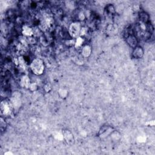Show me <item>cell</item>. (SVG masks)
<instances>
[{
	"label": "cell",
	"instance_id": "cell-2",
	"mask_svg": "<svg viewBox=\"0 0 155 155\" xmlns=\"http://www.w3.org/2000/svg\"><path fill=\"white\" fill-rule=\"evenodd\" d=\"M81 26L80 22L75 21L71 24L69 28V34L71 38H78L81 31Z\"/></svg>",
	"mask_w": 155,
	"mask_h": 155
},
{
	"label": "cell",
	"instance_id": "cell-12",
	"mask_svg": "<svg viewBox=\"0 0 155 155\" xmlns=\"http://www.w3.org/2000/svg\"><path fill=\"white\" fill-rule=\"evenodd\" d=\"M20 84L21 86L23 87L24 88L25 87L26 88H29L31 82L29 78L27 76H23L20 80Z\"/></svg>",
	"mask_w": 155,
	"mask_h": 155
},
{
	"label": "cell",
	"instance_id": "cell-17",
	"mask_svg": "<svg viewBox=\"0 0 155 155\" xmlns=\"http://www.w3.org/2000/svg\"><path fill=\"white\" fill-rule=\"evenodd\" d=\"M29 89H30V90L32 92H35L36 90H37L38 86L37 84H36V83H31V85H30L29 86Z\"/></svg>",
	"mask_w": 155,
	"mask_h": 155
},
{
	"label": "cell",
	"instance_id": "cell-15",
	"mask_svg": "<svg viewBox=\"0 0 155 155\" xmlns=\"http://www.w3.org/2000/svg\"><path fill=\"white\" fill-rule=\"evenodd\" d=\"M59 96L61 97V98H65L67 96L68 92L67 90H65V89H60L59 91Z\"/></svg>",
	"mask_w": 155,
	"mask_h": 155
},
{
	"label": "cell",
	"instance_id": "cell-14",
	"mask_svg": "<svg viewBox=\"0 0 155 155\" xmlns=\"http://www.w3.org/2000/svg\"><path fill=\"white\" fill-rule=\"evenodd\" d=\"M142 34V36L143 39H145V40H148L149 39H150V38L152 37V33L148 31H144Z\"/></svg>",
	"mask_w": 155,
	"mask_h": 155
},
{
	"label": "cell",
	"instance_id": "cell-13",
	"mask_svg": "<svg viewBox=\"0 0 155 155\" xmlns=\"http://www.w3.org/2000/svg\"><path fill=\"white\" fill-rule=\"evenodd\" d=\"M106 11L110 15H115L116 12V10L113 4H108L106 6Z\"/></svg>",
	"mask_w": 155,
	"mask_h": 155
},
{
	"label": "cell",
	"instance_id": "cell-16",
	"mask_svg": "<svg viewBox=\"0 0 155 155\" xmlns=\"http://www.w3.org/2000/svg\"><path fill=\"white\" fill-rule=\"evenodd\" d=\"M83 43V39L81 37H78V38H77L75 40V47H80L81 46L82 44Z\"/></svg>",
	"mask_w": 155,
	"mask_h": 155
},
{
	"label": "cell",
	"instance_id": "cell-6",
	"mask_svg": "<svg viewBox=\"0 0 155 155\" xmlns=\"http://www.w3.org/2000/svg\"><path fill=\"white\" fill-rule=\"evenodd\" d=\"M144 55V50L141 46H136L132 51V56L135 59H141Z\"/></svg>",
	"mask_w": 155,
	"mask_h": 155
},
{
	"label": "cell",
	"instance_id": "cell-11",
	"mask_svg": "<svg viewBox=\"0 0 155 155\" xmlns=\"http://www.w3.org/2000/svg\"><path fill=\"white\" fill-rule=\"evenodd\" d=\"M109 136L110 137V139L112 140V141L115 142L119 141L121 138V133L119 132L118 131H116L115 130L110 133Z\"/></svg>",
	"mask_w": 155,
	"mask_h": 155
},
{
	"label": "cell",
	"instance_id": "cell-5",
	"mask_svg": "<svg viewBox=\"0 0 155 155\" xmlns=\"http://www.w3.org/2000/svg\"><path fill=\"white\" fill-rule=\"evenodd\" d=\"M126 42L130 47L134 49L135 47L138 46V39L136 35L134 34H131L127 36Z\"/></svg>",
	"mask_w": 155,
	"mask_h": 155
},
{
	"label": "cell",
	"instance_id": "cell-10",
	"mask_svg": "<svg viewBox=\"0 0 155 155\" xmlns=\"http://www.w3.org/2000/svg\"><path fill=\"white\" fill-rule=\"evenodd\" d=\"M22 32L24 35H25L26 37H32L34 34V32L33 29L27 26H24L22 28Z\"/></svg>",
	"mask_w": 155,
	"mask_h": 155
},
{
	"label": "cell",
	"instance_id": "cell-3",
	"mask_svg": "<svg viewBox=\"0 0 155 155\" xmlns=\"http://www.w3.org/2000/svg\"><path fill=\"white\" fill-rule=\"evenodd\" d=\"M113 130L114 129L113 128V127L109 126V125H104L100 128L98 132V136L100 138L104 139L107 136H109Z\"/></svg>",
	"mask_w": 155,
	"mask_h": 155
},
{
	"label": "cell",
	"instance_id": "cell-9",
	"mask_svg": "<svg viewBox=\"0 0 155 155\" xmlns=\"http://www.w3.org/2000/svg\"><path fill=\"white\" fill-rule=\"evenodd\" d=\"M92 53L91 47L88 45L84 46L81 50V55L84 58H88L90 56Z\"/></svg>",
	"mask_w": 155,
	"mask_h": 155
},
{
	"label": "cell",
	"instance_id": "cell-18",
	"mask_svg": "<svg viewBox=\"0 0 155 155\" xmlns=\"http://www.w3.org/2000/svg\"><path fill=\"white\" fill-rule=\"evenodd\" d=\"M0 126H1V131H3V130H5V128H6V123H5V122L3 120V118L1 119V122H0Z\"/></svg>",
	"mask_w": 155,
	"mask_h": 155
},
{
	"label": "cell",
	"instance_id": "cell-1",
	"mask_svg": "<svg viewBox=\"0 0 155 155\" xmlns=\"http://www.w3.org/2000/svg\"><path fill=\"white\" fill-rule=\"evenodd\" d=\"M31 69L35 75H41L44 73V64L41 59L39 58L34 59L31 63Z\"/></svg>",
	"mask_w": 155,
	"mask_h": 155
},
{
	"label": "cell",
	"instance_id": "cell-8",
	"mask_svg": "<svg viewBox=\"0 0 155 155\" xmlns=\"http://www.w3.org/2000/svg\"><path fill=\"white\" fill-rule=\"evenodd\" d=\"M139 18L141 22L144 24H147L150 22V16L145 12H140L139 14Z\"/></svg>",
	"mask_w": 155,
	"mask_h": 155
},
{
	"label": "cell",
	"instance_id": "cell-7",
	"mask_svg": "<svg viewBox=\"0 0 155 155\" xmlns=\"http://www.w3.org/2000/svg\"><path fill=\"white\" fill-rule=\"evenodd\" d=\"M63 138L65 140L68 144H72L74 142V137L73 133L69 130H65L63 134Z\"/></svg>",
	"mask_w": 155,
	"mask_h": 155
},
{
	"label": "cell",
	"instance_id": "cell-4",
	"mask_svg": "<svg viewBox=\"0 0 155 155\" xmlns=\"http://www.w3.org/2000/svg\"><path fill=\"white\" fill-rule=\"evenodd\" d=\"M13 109L12 104L10 101L4 100L1 103V111L2 114L4 115H9L12 112V109Z\"/></svg>",
	"mask_w": 155,
	"mask_h": 155
}]
</instances>
